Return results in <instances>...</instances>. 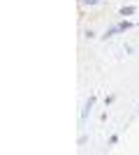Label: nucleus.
Returning <instances> with one entry per match:
<instances>
[{
    "mask_svg": "<svg viewBox=\"0 0 139 155\" xmlns=\"http://www.w3.org/2000/svg\"><path fill=\"white\" fill-rule=\"evenodd\" d=\"M127 28H132V23H127V21H123V23H118V26L109 28L104 37H111V35H116V32H123V30H127Z\"/></svg>",
    "mask_w": 139,
    "mask_h": 155,
    "instance_id": "1",
    "label": "nucleus"
},
{
    "mask_svg": "<svg viewBox=\"0 0 139 155\" xmlns=\"http://www.w3.org/2000/svg\"><path fill=\"white\" fill-rule=\"evenodd\" d=\"M134 12V7H123V9H121V14H123V16H125V14H132Z\"/></svg>",
    "mask_w": 139,
    "mask_h": 155,
    "instance_id": "2",
    "label": "nucleus"
},
{
    "mask_svg": "<svg viewBox=\"0 0 139 155\" xmlns=\"http://www.w3.org/2000/svg\"><path fill=\"white\" fill-rule=\"evenodd\" d=\"M100 0H84V5H98Z\"/></svg>",
    "mask_w": 139,
    "mask_h": 155,
    "instance_id": "3",
    "label": "nucleus"
}]
</instances>
